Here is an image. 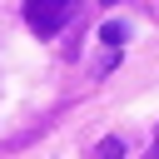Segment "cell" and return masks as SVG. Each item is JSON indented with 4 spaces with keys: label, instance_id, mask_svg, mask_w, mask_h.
I'll list each match as a JSON object with an SVG mask.
<instances>
[{
    "label": "cell",
    "instance_id": "obj_1",
    "mask_svg": "<svg viewBox=\"0 0 159 159\" xmlns=\"http://www.w3.org/2000/svg\"><path fill=\"white\" fill-rule=\"evenodd\" d=\"M75 5L80 0H25V25L45 40V35H60L65 30V20L75 15Z\"/></svg>",
    "mask_w": 159,
    "mask_h": 159
},
{
    "label": "cell",
    "instance_id": "obj_2",
    "mask_svg": "<svg viewBox=\"0 0 159 159\" xmlns=\"http://www.w3.org/2000/svg\"><path fill=\"white\" fill-rule=\"evenodd\" d=\"M99 40H104L109 50H119V45H124V25H114V20H109V25L99 30Z\"/></svg>",
    "mask_w": 159,
    "mask_h": 159
},
{
    "label": "cell",
    "instance_id": "obj_3",
    "mask_svg": "<svg viewBox=\"0 0 159 159\" xmlns=\"http://www.w3.org/2000/svg\"><path fill=\"white\" fill-rule=\"evenodd\" d=\"M114 154H124V139H104L99 144V159H114Z\"/></svg>",
    "mask_w": 159,
    "mask_h": 159
},
{
    "label": "cell",
    "instance_id": "obj_4",
    "mask_svg": "<svg viewBox=\"0 0 159 159\" xmlns=\"http://www.w3.org/2000/svg\"><path fill=\"white\" fill-rule=\"evenodd\" d=\"M149 159H159V139H154V149H149Z\"/></svg>",
    "mask_w": 159,
    "mask_h": 159
}]
</instances>
